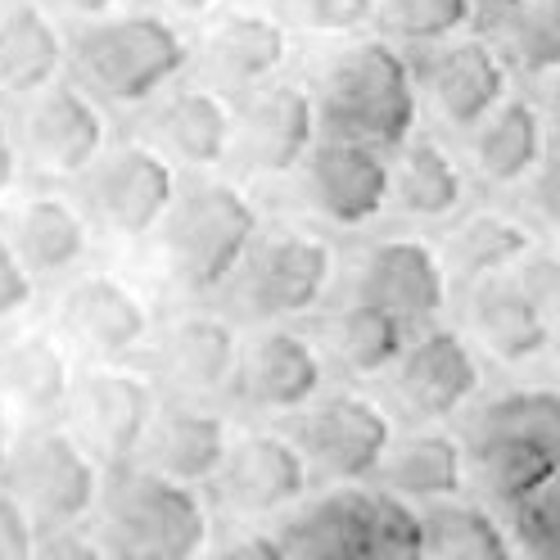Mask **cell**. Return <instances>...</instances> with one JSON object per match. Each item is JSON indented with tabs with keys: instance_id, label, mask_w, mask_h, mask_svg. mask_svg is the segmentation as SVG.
<instances>
[{
	"instance_id": "4",
	"label": "cell",
	"mask_w": 560,
	"mask_h": 560,
	"mask_svg": "<svg viewBox=\"0 0 560 560\" xmlns=\"http://www.w3.org/2000/svg\"><path fill=\"white\" fill-rule=\"evenodd\" d=\"M258 240V208L240 186L190 182L163 222V254L186 290H218Z\"/></svg>"
},
{
	"instance_id": "17",
	"label": "cell",
	"mask_w": 560,
	"mask_h": 560,
	"mask_svg": "<svg viewBox=\"0 0 560 560\" xmlns=\"http://www.w3.org/2000/svg\"><path fill=\"white\" fill-rule=\"evenodd\" d=\"M226 447H231V434L218 411H208L203 402H190V398H172L154 411L150 434L136 452V466L199 488V483H213V475L226 462Z\"/></svg>"
},
{
	"instance_id": "21",
	"label": "cell",
	"mask_w": 560,
	"mask_h": 560,
	"mask_svg": "<svg viewBox=\"0 0 560 560\" xmlns=\"http://www.w3.org/2000/svg\"><path fill=\"white\" fill-rule=\"evenodd\" d=\"M470 326L479 335V343L488 348L493 358L511 362V366H524L542 358L551 348V326L538 312V303L529 299V290L520 285L515 271H502V276H483V280H470Z\"/></svg>"
},
{
	"instance_id": "32",
	"label": "cell",
	"mask_w": 560,
	"mask_h": 560,
	"mask_svg": "<svg viewBox=\"0 0 560 560\" xmlns=\"http://www.w3.org/2000/svg\"><path fill=\"white\" fill-rule=\"evenodd\" d=\"M394 195L402 203V213L420 218V222H439L452 218L466 199V177L457 159H452L439 140L416 136L398 150L394 163Z\"/></svg>"
},
{
	"instance_id": "14",
	"label": "cell",
	"mask_w": 560,
	"mask_h": 560,
	"mask_svg": "<svg viewBox=\"0 0 560 560\" xmlns=\"http://www.w3.org/2000/svg\"><path fill=\"white\" fill-rule=\"evenodd\" d=\"M358 299L389 307L407 326H425L447 303V267L425 240H411V235L380 240L362 258Z\"/></svg>"
},
{
	"instance_id": "41",
	"label": "cell",
	"mask_w": 560,
	"mask_h": 560,
	"mask_svg": "<svg viewBox=\"0 0 560 560\" xmlns=\"http://www.w3.org/2000/svg\"><path fill=\"white\" fill-rule=\"evenodd\" d=\"M515 276H520V285L529 290V299L538 303V312L547 317L551 335H560V258L534 249L529 258L515 267Z\"/></svg>"
},
{
	"instance_id": "22",
	"label": "cell",
	"mask_w": 560,
	"mask_h": 560,
	"mask_svg": "<svg viewBox=\"0 0 560 560\" xmlns=\"http://www.w3.org/2000/svg\"><path fill=\"white\" fill-rule=\"evenodd\" d=\"M240 339L222 317H182L163 339V380L177 398L203 402L222 389H235V371H240Z\"/></svg>"
},
{
	"instance_id": "10",
	"label": "cell",
	"mask_w": 560,
	"mask_h": 560,
	"mask_svg": "<svg viewBox=\"0 0 560 560\" xmlns=\"http://www.w3.org/2000/svg\"><path fill=\"white\" fill-rule=\"evenodd\" d=\"M312 466L290 434L249 430L231 439L226 462L213 475V502L235 515H271L285 511L307 493Z\"/></svg>"
},
{
	"instance_id": "38",
	"label": "cell",
	"mask_w": 560,
	"mask_h": 560,
	"mask_svg": "<svg viewBox=\"0 0 560 560\" xmlns=\"http://www.w3.org/2000/svg\"><path fill=\"white\" fill-rule=\"evenodd\" d=\"M371 502H375V560H430L425 515L407 498L389 493V488L371 493Z\"/></svg>"
},
{
	"instance_id": "46",
	"label": "cell",
	"mask_w": 560,
	"mask_h": 560,
	"mask_svg": "<svg viewBox=\"0 0 560 560\" xmlns=\"http://www.w3.org/2000/svg\"><path fill=\"white\" fill-rule=\"evenodd\" d=\"M208 560H290V551H285V542H280V538L249 534V538H235V542L218 547Z\"/></svg>"
},
{
	"instance_id": "53",
	"label": "cell",
	"mask_w": 560,
	"mask_h": 560,
	"mask_svg": "<svg viewBox=\"0 0 560 560\" xmlns=\"http://www.w3.org/2000/svg\"><path fill=\"white\" fill-rule=\"evenodd\" d=\"M0 10H5V5H0Z\"/></svg>"
},
{
	"instance_id": "52",
	"label": "cell",
	"mask_w": 560,
	"mask_h": 560,
	"mask_svg": "<svg viewBox=\"0 0 560 560\" xmlns=\"http://www.w3.org/2000/svg\"><path fill=\"white\" fill-rule=\"evenodd\" d=\"M488 5H498V10L506 14V10H515V5H524V0H488Z\"/></svg>"
},
{
	"instance_id": "6",
	"label": "cell",
	"mask_w": 560,
	"mask_h": 560,
	"mask_svg": "<svg viewBox=\"0 0 560 560\" xmlns=\"http://www.w3.org/2000/svg\"><path fill=\"white\" fill-rule=\"evenodd\" d=\"M177 195V172H172L163 150L150 145H114L82 172L86 218L118 240H140L159 231Z\"/></svg>"
},
{
	"instance_id": "27",
	"label": "cell",
	"mask_w": 560,
	"mask_h": 560,
	"mask_svg": "<svg viewBox=\"0 0 560 560\" xmlns=\"http://www.w3.org/2000/svg\"><path fill=\"white\" fill-rule=\"evenodd\" d=\"M10 240L32 276H63L86 258V208L59 195H32L19 203L10 222Z\"/></svg>"
},
{
	"instance_id": "29",
	"label": "cell",
	"mask_w": 560,
	"mask_h": 560,
	"mask_svg": "<svg viewBox=\"0 0 560 560\" xmlns=\"http://www.w3.org/2000/svg\"><path fill=\"white\" fill-rule=\"evenodd\" d=\"M470 466H475V479L483 493L511 511L534 502L547 483L560 479V462L547 447L520 439V434H502V430H475Z\"/></svg>"
},
{
	"instance_id": "45",
	"label": "cell",
	"mask_w": 560,
	"mask_h": 560,
	"mask_svg": "<svg viewBox=\"0 0 560 560\" xmlns=\"http://www.w3.org/2000/svg\"><path fill=\"white\" fill-rule=\"evenodd\" d=\"M37 560H109V551H104V542L82 538L78 529H55V534H42Z\"/></svg>"
},
{
	"instance_id": "5",
	"label": "cell",
	"mask_w": 560,
	"mask_h": 560,
	"mask_svg": "<svg viewBox=\"0 0 560 560\" xmlns=\"http://www.w3.org/2000/svg\"><path fill=\"white\" fill-rule=\"evenodd\" d=\"M100 462L78 443L73 430L63 425H32L19 434L14 457L5 470L10 493L23 502V511L37 520L42 534L55 529H78V524L100 511Z\"/></svg>"
},
{
	"instance_id": "3",
	"label": "cell",
	"mask_w": 560,
	"mask_h": 560,
	"mask_svg": "<svg viewBox=\"0 0 560 560\" xmlns=\"http://www.w3.org/2000/svg\"><path fill=\"white\" fill-rule=\"evenodd\" d=\"M68 63L73 82L95 100L140 104L154 100L190 63V46L163 14H104L73 37Z\"/></svg>"
},
{
	"instance_id": "11",
	"label": "cell",
	"mask_w": 560,
	"mask_h": 560,
	"mask_svg": "<svg viewBox=\"0 0 560 560\" xmlns=\"http://www.w3.org/2000/svg\"><path fill=\"white\" fill-rule=\"evenodd\" d=\"M23 150L46 177H82L104 154V118L82 82H50L32 95L23 118Z\"/></svg>"
},
{
	"instance_id": "47",
	"label": "cell",
	"mask_w": 560,
	"mask_h": 560,
	"mask_svg": "<svg viewBox=\"0 0 560 560\" xmlns=\"http://www.w3.org/2000/svg\"><path fill=\"white\" fill-rule=\"evenodd\" d=\"M50 14H73V19H104L114 14L122 0H42Z\"/></svg>"
},
{
	"instance_id": "1",
	"label": "cell",
	"mask_w": 560,
	"mask_h": 560,
	"mask_svg": "<svg viewBox=\"0 0 560 560\" xmlns=\"http://www.w3.org/2000/svg\"><path fill=\"white\" fill-rule=\"evenodd\" d=\"M100 542L109 560H199L208 542V506L190 483L127 462L104 479Z\"/></svg>"
},
{
	"instance_id": "34",
	"label": "cell",
	"mask_w": 560,
	"mask_h": 560,
	"mask_svg": "<svg viewBox=\"0 0 560 560\" xmlns=\"http://www.w3.org/2000/svg\"><path fill=\"white\" fill-rule=\"evenodd\" d=\"M452 267H457L466 280H483V276H502L515 271L524 258L534 254V235L529 226H520L515 218L502 213H479L470 218L447 244Z\"/></svg>"
},
{
	"instance_id": "12",
	"label": "cell",
	"mask_w": 560,
	"mask_h": 560,
	"mask_svg": "<svg viewBox=\"0 0 560 560\" xmlns=\"http://www.w3.org/2000/svg\"><path fill=\"white\" fill-rule=\"evenodd\" d=\"M394 195V163L375 145L326 136L307 154V199L335 226L371 222Z\"/></svg>"
},
{
	"instance_id": "24",
	"label": "cell",
	"mask_w": 560,
	"mask_h": 560,
	"mask_svg": "<svg viewBox=\"0 0 560 560\" xmlns=\"http://www.w3.org/2000/svg\"><path fill=\"white\" fill-rule=\"evenodd\" d=\"M154 145L186 167H218L235 145V114L203 86L172 91L154 109Z\"/></svg>"
},
{
	"instance_id": "40",
	"label": "cell",
	"mask_w": 560,
	"mask_h": 560,
	"mask_svg": "<svg viewBox=\"0 0 560 560\" xmlns=\"http://www.w3.org/2000/svg\"><path fill=\"white\" fill-rule=\"evenodd\" d=\"M290 5L312 32H362L380 14V0H290Z\"/></svg>"
},
{
	"instance_id": "19",
	"label": "cell",
	"mask_w": 560,
	"mask_h": 560,
	"mask_svg": "<svg viewBox=\"0 0 560 560\" xmlns=\"http://www.w3.org/2000/svg\"><path fill=\"white\" fill-rule=\"evenodd\" d=\"M59 326L91 358H127L150 335V307L118 276H82L63 294Z\"/></svg>"
},
{
	"instance_id": "26",
	"label": "cell",
	"mask_w": 560,
	"mask_h": 560,
	"mask_svg": "<svg viewBox=\"0 0 560 560\" xmlns=\"http://www.w3.org/2000/svg\"><path fill=\"white\" fill-rule=\"evenodd\" d=\"M290 55V32L267 14H226L203 42V63L222 86L249 91L267 82Z\"/></svg>"
},
{
	"instance_id": "51",
	"label": "cell",
	"mask_w": 560,
	"mask_h": 560,
	"mask_svg": "<svg viewBox=\"0 0 560 560\" xmlns=\"http://www.w3.org/2000/svg\"><path fill=\"white\" fill-rule=\"evenodd\" d=\"M163 5H172V10H182V14H208L218 5V0H163Z\"/></svg>"
},
{
	"instance_id": "25",
	"label": "cell",
	"mask_w": 560,
	"mask_h": 560,
	"mask_svg": "<svg viewBox=\"0 0 560 560\" xmlns=\"http://www.w3.org/2000/svg\"><path fill=\"white\" fill-rule=\"evenodd\" d=\"M68 50L42 0H10L0 10V91L37 95L59 82Z\"/></svg>"
},
{
	"instance_id": "23",
	"label": "cell",
	"mask_w": 560,
	"mask_h": 560,
	"mask_svg": "<svg viewBox=\"0 0 560 560\" xmlns=\"http://www.w3.org/2000/svg\"><path fill=\"white\" fill-rule=\"evenodd\" d=\"M73 366L50 335H10L0 343V398L32 425H55L73 398Z\"/></svg>"
},
{
	"instance_id": "33",
	"label": "cell",
	"mask_w": 560,
	"mask_h": 560,
	"mask_svg": "<svg viewBox=\"0 0 560 560\" xmlns=\"http://www.w3.org/2000/svg\"><path fill=\"white\" fill-rule=\"evenodd\" d=\"M425 542L430 560H515V547L493 520V511L457 498L434 502L425 511Z\"/></svg>"
},
{
	"instance_id": "43",
	"label": "cell",
	"mask_w": 560,
	"mask_h": 560,
	"mask_svg": "<svg viewBox=\"0 0 560 560\" xmlns=\"http://www.w3.org/2000/svg\"><path fill=\"white\" fill-rule=\"evenodd\" d=\"M27 303H32V271H27V262L19 258L14 240L0 231V322L19 317Z\"/></svg>"
},
{
	"instance_id": "7",
	"label": "cell",
	"mask_w": 560,
	"mask_h": 560,
	"mask_svg": "<svg viewBox=\"0 0 560 560\" xmlns=\"http://www.w3.org/2000/svg\"><path fill=\"white\" fill-rule=\"evenodd\" d=\"M335 271L330 244L307 231H271L258 235L249 258L235 271L240 307L258 322H285L303 317L322 303Z\"/></svg>"
},
{
	"instance_id": "49",
	"label": "cell",
	"mask_w": 560,
	"mask_h": 560,
	"mask_svg": "<svg viewBox=\"0 0 560 560\" xmlns=\"http://www.w3.org/2000/svg\"><path fill=\"white\" fill-rule=\"evenodd\" d=\"M14 163H19V150H14V140H10L5 118H0V195L14 186Z\"/></svg>"
},
{
	"instance_id": "28",
	"label": "cell",
	"mask_w": 560,
	"mask_h": 560,
	"mask_svg": "<svg viewBox=\"0 0 560 560\" xmlns=\"http://www.w3.org/2000/svg\"><path fill=\"white\" fill-rule=\"evenodd\" d=\"M326 353L343 375H358V380L384 375L407 353V322L371 299H353L330 317Z\"/></svg>"
},
{
	"instance_id": "9",
	"label": "cell",
	"mask_w": 560,
	"mask_h": 560,
	"mask_svg": "<svg viewBox=\"0 0 560 560\" xmlns=\"http://www.w3.org/2000/svg\"><path fill=\"white\" fill-rule=\"evenodd\" d=\"M154 411H159L154 389L140 375L95 366V371L78 375L73 398H68V411H63V425L78 434V443L104 470H114V466L136 462L140 443L150 434Z\"/></svg>"
},
{
	"instance_id": "48",
	"label": "cell",
	"mask_w": 560,
	"mask_h": 560,
	"mask_svg": "<svg viewBox=\"0 0 560 560\" xmlns=\"http://www.w3.org/2000/svg\"><path fill=\"white\" fill-rule=\"evenodd\" d=\"M14 443H19V434H14V407L0 398V479H5V470H10Z\"/></svg>"
},
{
	"instance_id": "16",
	"label": "cell",
	"mask_w": 560,
	"mask_h": 560,
	"mask_svg": "<svg viewBox=\"0 0 560 560\" xmlns=\"http://www.w3.org/2000/svg\"><path fill=\"white\" fill-rule=\"evenodd\" d=\"M322 389V353L299 330H262L240 353L235 398L249 411H303Z\"/></svg>"
},
{
	"instance_id": "50",
	"label": "cell",
	"mask_w": 560,
	"mask_h": 560,
	"mask_svg": "<svg viewBox=\"0 0 560 560\" xmlns=\"http://www.w3.org/2000/svg\"><path fill=\"white\" fill-rule=\"evenodd\" d=\"M547 118H551V127H556V136H560V73H556L551 86H547Z\"/></svg>"
},
{
	"instance_id": "42",
	"label": "cell",
	"mask_w": 560,
	"mask_h": 560,
	"mask_svg": "<svg viewBox=\"0 0 560 560\" xmlns=\"http://www.w3.org/2000/svg\"><path fill=\"white\" fill-rule=\"evenodd\" d=\"M42 551V529L37 520L23 511V502L0 488V560H37Z\"/></svg>"
},
{
	"instance_id": "15",
	"label": "cell",
	"mask_w": 560,
	"mask_h": 560,
	"mask_svg": "<svg viewBox=\"0 0 560 560\" xmlns=\"http://www.w3.org/2000/svg\"><path fill=\"white\" fill-rule=\"evenodd\" d=\"M506 55L479 37L430 46L420 59V82H425L434 109L452 127H479L506 100Z\"/></svg>"
},
{
	"instance_id": "18",
	"label": "cell",
	"mask_w": 560,
	"mask_h": 560,
	"mask_svg": "<svg viewBox=\"0 0 560 560\" xmlns=\"http://www.w3.org/2000/svg\"><path fill=\"white\" fill-rule=\"evenodd\" d=\"M398 371V398L420 420H443L479 394V358L457 330H425L407 343Z\"/></svg>"
},
{
	"instance_id": "44",
	"label": "cell",
	"mask_w": 560,
	"mask_h": 560,
	"mask_svg": "<svg viewBox=\"0 0 560 560\" xmlns=\"http://www.w3.org/2000/svg\"><path fill=\"white\" fill-rule=\"evenodd\" d=\"M529 203L542 218V226H551L560 235V154H547L538 163V172L529 177Z\"/></svg>"
},
{
	"instance_id": "31",
	"label": "cell",
	"mask_w": 560,
	"mask_h": 560,
	"mask_svg": "<svg viewBox=\"0 0 560 560\" xmlns=\"http://www.w3.org/2000/svg\"><path fill=\"white\" fill-rule=\"evenodd\" d=\"M547 140V122L538 114V104L529 100H502L493 114L475 127V167L483 182L493 186H511L534 177Z\"/></svg>"
},
{
	"instance_id": "20",
	"label": "cell",
	"mask_w": 560,
	"mask_h": 560,
	"mask_svg": "<svg viewBox=\"0 0 560 560\" xmlns=\"http://www.w3.org/2000/svg\"><path fill=\"white\" fill-rule=\"evenodd\" d=\"M280 542L290 560H375V502L362 488H330L280 529Z\"/></svg>"
},
{
	"instance_id": "35",
	"label": "cell",
	"mask_w": 560,
	"mask_h": 560,
	"mask_svg": "<svg viewBox=\"0 0 560 560\" xmlns=\"http://www.w3.org/2000/svg\"><path fill=\"white\" fill-rule=\"evenodd\" d=\"M502 55L520 73H560V0H524L506 10Z\"/></svg>"
},
{
	"instance_id": "8",
	"label": "cell",
	"mask_w": 560,
	"mask_h": 560,
	"mask_svg": "<svg viewBox=\"0 0 560 560\" xmlns=\"http://www.w3.org/2000/svg\"><path fill=\"white\" fill-rule=\"evenodd\" d=\"M290 439L307 457L312 475L335 483H358L366 475H380L394 447V425L371 398L335 394L317 407H307L290 425Z\"/></svg>"
},
{
	"instance_id": "13",
	"label": "cell",
	"mask_w": 560,
	"mask_h": 560,
	"mask_svg": "<svg viewBox=\"0 0 560 560\" xmlns=\"http://www.w3.org/2000/svg\"><path fill=\"white\" fill-rule=\"evenodd\" d=\"M322 104L303 86H258L235 118V145L258 172H294L317 150Z\"/></svg>"
},
{
	"instance_id": "30",
	"label": "cell",
	"mask_w": 560,
	"mask_h": 560,
	"mask_svg": "<svg viewBox=\"0 0 560 560\" xmlns=\"http://www.w3.org/2000/svg\"><path fill=\"white\" fill-rule=\"evenodd\" d=\"M380 479L389 493L407 502H452L466 488V452L457 439L439 430L430 434H407L389 447V457L380 466Z\"/></svg>"
},
{
	"instance_id": "2",
	"label": "cell",
	"mask_w": 560,
	"mask_h": 560,
	"mask_svg": "<svg viewBox=\"0 0 560 560\" xmlns=\"http://www.w3.org/2000/svg\"><path fill=\"white\" fill-rule=\"evenodd\" d=\"M322 131L375 150H402L416 131V78L389 42H362L343 50L322 86Z\"/></svg>"
},
{
	"instance_id": "37",
	"label": "cell",
	"mask_w": 560,
	"mask_h": 560,
	"mask_svg": "<svg viewBox=\"0 0 560 560\" xmlns=\"http://www.w3.org/2000/svg\"><path fill=\"white\" fill-rule=\"evenodd\" d=\"M475 19V0H384V23L411 46H443Z\"/></svg>"
},
{
	"instance_id": "39",
	"label": "cell",
	"mask_w": 560,
	"mask_h": 560,
	"mask_svg": "<svg viewBox=\"0 0 560 560\" xmlns=\"http://www.w3.org/2000/svg\"><path fill=\"white\" fill-rule=\"evenodd\" d=\"M515 542L529 560H560V479L534 502L515 506Z\"/></svg>"
},
{
	"instance_id": "36",
	"label": "cell",
	"mask_w": 560,
	"mask_h": 560,
	"mask_svg": "<svg viewBox=\"0 0 560 560\" xmlns=\"http://www.w3.org/2000/svg\"><path fill=\"white\" fill-rule=\"evenodd\" d=\"M475 430L520 434L560 462V389H511L479 411Z\"/></svg>"
}]
</instances>
